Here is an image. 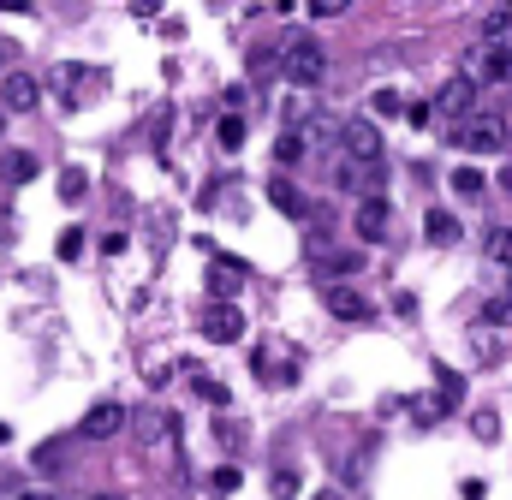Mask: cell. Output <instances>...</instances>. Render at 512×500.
<instances>
[{
	"label": "cell",
	"mask_w": 512,
	"mask_h": 500,
	"mask_svg": "<svg viewBox=\"0 0 512 500\" xmlns=\"http://www.w3.org/2000/svg\"><path fill=\"white\" fill-rule=\"evenodd\" d=\"M280 78L298 84V90H316V84L328 78V54H322V42H310V36L286 42V54H280Z\"/></svg>",
	"instance_id": "6da1fadb"
},
{
	"label": "cell",
	"mask_w": 512,
	"mask_h": 500,
	"mask_svg": "<svg viewBox=\"0 0 512 500\" xmlns=\"http://www.w3.org/2000/svg\"><path fill=\"white\" fill-rule=\"evenodd\" d=\"M447 143H459L465 155H501V149H507V120H501V114H471V120L453 125Z\"/></svg>",
	"instance_id": "7a4b0ae2"
},
{
	"label": "cell",
	"mask_w": 512,
	"mask_h": 500,
	"mask_svg": "<svg viewBox=\"0 0 512 500\" xmlns=\"http://www.w3.org/2000/svg\"><path fill=\"white\" fill-rule=\"evenodd\" d=\"M96 84H102L96 66H78V60H60V66H54V96H60V108H84V102L96 96Z\"/></svg>",
	"instance_id": "3957f363"
},
{
	"label": "cell",
	"mask_w": 512,
	"mask_h": 500,
	"mask_svg": "<svg viewBox=\"0 0 512 500\" xmlns=\"http://www.w3.org/2000/svg\"><path fill=\"white\" fill-rule=\"evenodd\" d=\"M203 334H209L215 346H239V340H245V316H239V304H209V310H203Z\"/></svg>",
	"instance_id": "277c9868"
},
{
	"label": "cell",
	"mask_w": 512,
	"mask_h": 500,
	"mask_svg": "<svg viewBox=\"0 0 512 500\" xmlns=\"http://www.w3.org/2000/svg\"><path fill=\"white\" fill-rule=\"evenodd\" d=\"M36 102H42V84L24 78V72H6V84H0V114H30Z\"/></svg>",
	"instance_id": "5b68a950"
},
{
	"label": "cell",
	"mask_w": 512,
	"mask_h": 500,
	"mask_svg": "<svg viewBox=\"0 0 512 500\" xmlns=\"http://www.w3.org/2000/svg\"><path fill=\"white\" fill-rule=\"evenodd\" d=\"M245 262H233V256H215L209 262V292H215V304H233L239 298V286H245Z\"/></svg>",
	"instance_id": "8992f818"
},
{
	"label": "cell",
	"mask_w": 512,
	"mask_h": 500,
	"mask_svg": "<svg viewBox=\"0 0 512 500\" xmlns=\"http://www.w3.org/2000/svg\"><path fill=\"white\" fill-rule=\"evenodd\" d=\"M340 137H346V161H376L382 167V131L370 120H352Z\"/></svg>",
	"instance_id": "52a82bcc"
},
{
	"label": "cell",
	"mask_w": 512,
	"mask_h": 500,
	"mask_svg": "<svg viewBox=\"0 0 512 500\" xmlns=\"http://www.w3.org/2000/svg\"><path fill=\"white\" fill-rule=\"evenodd\" d=\"M471 84H501V78H512V54L507 48H483L477 42V54H471V72H465Z\"/></svg>",
	"instance_id": "ba28073f"
},
{
	"label": "cell",
	"mask_w": 512,
	"mask_h": 500,
	"mask_svg": "<svg viewBox=\"0 0 512 500\" xmlns=\"http://www.w3.org/2000/svg\"><path fill=\"white\" fill-rule=\"evenodd\" d=\"M328 316H340V322H370L376 304H370L358 286H328Z\"/></svg>",
	"instance_id": "9c48e42d"
},
{
	"label": "cell",
	"mask_w": 512,
	"mask_h": 500,
	"mask_svg": "<svg viewBox=\"0 0 512 500\" xmlns=\"http://www.w3.org/2000/svg\"><path fill=\"white\" fill-rule=\"evenodd\" d=\"M471 96H477V84H471V78H453V84H441V96H435L429 108L459 125V120H471Z\"/></svg>",
	"instance_id": "30bf717a"
},
{
	"label": "cell",
	"mask_w": 512,
	"mask_h": 500,
	"mask_svg": "<svg viewBox=\"0 0 512 500\" xmlns=\"http://www.w3.org/2000/svg\"><path fill=\"white\" fill-rule=\"evenodd\" d=\"M120 429H126V405H120V399L90 405V417H84V435H90V441H108V435H120Z\"/></svg>",
	"instance_id": "8fae6325"
},
{
	"label": "cell",
	"mask_w": 512,
	"mask_h": 500,
	"mask_svg": "<svg viewBox=\"0 0 512 500\" xmlns=\"http://www.w3.org/2000/svg\"><path fill=\"white\" fill-rule=\"evenodd\" d=\"M340 185L358 191V197H370V191L382 185V167H376V161H340Z\"/></svg>",
	"instance_id": "7c38bea8"
},
{
	"label": "cell",
	"mask_w": 512,
	"mask_h": 500,
	"mask_svg": "<svg viewBox=\"0 0 512 500\" xmlns=\"http://www.w3.org/2000/svg\"><path fill=\"white\" fill-rule=\"evenodd\" d=\"M483 48H507L512 54V6H489L483 12Z\"/></svg>",
	"instance_id": "4fadbf2b"
},
{
	"label": "cell",
	"mask_w": 512,
	"mask_h": 500,
	"mask_svg": "<svg viewBox=\"0 0 512 500\" xmlns=\"http://www.w3.org/2000/svg\"><path fill=\"white\" fill-rule=\"evenodd\" d=\"M382 233H387V203H382V197H364V203H358V239H364V245H376Z\"/></svg>",
	"instance_id": "5bb4252c"
},
{
	"label": "cell",
	"mask_w": 512,
	"mask_h": 500,
	"mask_svg": "<svg viewBox=\"0 0 512 500\" xmlns=\"http://www.w3.org/2000/svg\"><path fill=\"white\" fill-rule=\"evenodd\" d=\"M268 203L280 209V215H292V221H310V203L298 197V185H286L280 173H274V185H268Z\"/></svg>",
	"instance_id": "9a60e30c"
},
{
	"label": "cell",
	"mask_w": 512,
	"mask_h": 500,
	"mask_svg": "<svg viewBox=\"0 0 512 500\" xmlns=\"http://www.w3.org/2000/svg\"><path fill=\"white\" fill-rule=\"evenodd\" d=\"M173 435H179L173 417H143V447L149 453H173Z\"/></svg>",
	"instance_id": "2e32d148"
},
{
	"label": "cell",
	"mask_w": 512,
	"mask_h": 500,
	"mask_svg": "<svg viewBox=\"0 0 512 500\" xmlns=\"http://www.w3.org/2000/svg\"><path fill=\"white\" fill-rule=\"evenodd\" d=\"M191 375V387H197V399H209V405H227L233 393H227V381H215L209 370H185Z\"/></svg>",
	"instance_id": "e0dca14e"
},
{
	"label": "cell",
	"mask_w": 512,
	"mask_h": 500,
	"mask_svg": "<svg viewBox=\"0 0 512 500\" xmlns=\"http://www.w3.org/2000/svg\"><path fill=\"white\" fill-rule=\"evenodd\" d=\"M489 262L512 274V227H489Z\"/></svg>",
	"instance_id": "ac0fdd59"
},
{
	"label": "cell",
	"mask_w": 512,
	"mask_h": 500,
	"mask_svg": "<svg viewBox=\"0 0 512 500\" xmlns=\"http://www.w3.org/2000/svg\"><path fill=\"white\" fill-rule=\"evenodd\" d=\"M447 185H453V197H471V203H477V197H483V185H489V179H483V173H477V167H459V173H453V179H447Z\"/></svg>",
	"instance_id": "d6986e66"
},
{
	"label": "cell",
	"mask_w": 512,
	"mask_h": 500,
	"mask_svg": "<svg viewBox=\"0 0 512 500\" xmlns=\"http://www.w3.org/2000/svg\"><path fill=\"white\" fill-rule=\"evenodd\" d=\"M429 239H435V245H459V221H453L447 209H435V215H429Z\"/></svg>",
	"instance_id": "ffe728a7"
},
{
	"label": "cell",
	"mask_w": 512,
	"mask_h": 500,
	"mask_svg": "<svg viewBox=\"0 0 512 500\" xmlns=\"http://www.w3.org/2000/svg\"><path fill=\"white\" fill-rule=\"evenodd\" d=\"M304 155V137L298 131H286V137H274V167H292Z\"/></svg>",
	"instance_id": "44dd1931"
},
{
	"label": "cell",
	"mask_w": 512,
	"mask_h": 500,
	"mask_svg": "<svg viewBox=\"0 0 512 500\" xmlns=\"http://www.w3.org/2000/svg\"><path fill=\"white\" fill-rule=\"evenodd\" d=\"M0 173H6L12 185H24V179H36V155H24V149H18V155H6V167H0Z\"/></svg>",
	"instance_id": "7402d4cb"
},
{
	"label": "cell",
	"mask_w": 512,
	"mask_h": 500,
	"mask_svg": "<svg viewBox=\"0 0 512 500\" xmlns=\"http://www.w3.org/2000/svg\"><path fill=\"white\" fill-rule=\"evenodd\" d=\"M84 191H90V173H84V167H66V173H60V197H66V203H78Z\"/></svg>",
	"instance_id": "603a6c76"
},
{
	"label": "cell",
	"mask_w": 512,
	"mask_h": 500,
	"mask_svg": "<svg viewBox=\"0 0 512 500\" xmlns=\"http://www.w3.org/2000/svg\"><path fill=\"white\" fill-rule=\"evenodd\" d=\"M215 143H221V149H239V143H245V120H239V114H227V120L215 125Z\"/></svg>",
	"instance_id": "cb8c5ba5"
},
{
	"label": "cell",
	"mask_w": 512,
	"mask_h": 500,
	"mask_svg": "<svg viewBox=\"0 0 512 500\" xmlns=\"http://www.w3.org/2000/svg\"><path fill=\"white\" fill-rule=\"evenodd\" d=\"M54 250H60V262H78V256H84V227H66Z\"/></svg>",
	"instance_id": "d4e9b609"
},
{
	"label": "cell",
	"mask_w": 512,
	"mask_h": 500,
	"mask_svg": "<svg viewBox=\"0 0 512 500\" xmlns=\"http://www.w3.org/2000/svg\"><path fill=\"white\" fill-rule=\"evenodd\" d=\"M268 489H274V500H292V495H298V471H274V483H268Z\"/></svg>",
	"instance_id": "484cf974"
},
{
	"label": "cell",
	"mask_w": 512,
	"mask_h": 500,
	"mask_svg": "<svg viewBox=\"0 0 512 500\" xmlns=\"http://www.w3.org/2000/svg\"><path fill=\"white\" fill-rule=\"evenodd\" d=\"M471 423H477V441H489V447H495V441H501V423H495V417H489V411H477V417H471Z\"/></svg>",
	"instance_id": "4316f807"
},
{
	"label": "cell",
	"mask_w": 512,
	"mask_h": 500,
	"mask_svg": "<svg viewBox=\"0 0 512 500\" xmlns=\"http://www.w3.org/2000/svg\"><path fill=\"white\" fill-rule=\"evenodd\" d=\"M399 114V96L393 90H376V120H393Z\"/></svg>",
	"instance_id": "83f0119b"
},
{
	"label": "cell",
	"mask_w": 512,
	"mask_h": 500,
	"mask_svg": "<svg viewBox=\"0 0 512 500\" xmlns=\"http://www.w3.org/2000/svg\"><path fill=\"white\" fill-rule=\"evenodd\" d=\"M405 120H411L417 131H423V125L435 120V108H429V102H411V108H405Z\"/></svg>",
	"instance_id": "f1b7e54d"
},
{
	"label": "cell",
	"mask_w": 512,
	"mask_h": 500,
	"mask_svg": "<svg viewBox=\"0 0 512 500\" xmlns=\"http://www.w3.org/2000/svg\"><path fill=\"white\" fill-rule=\"evenodd\" d=\"M310 12H316V18H340L346 6H340V0H310Z\"/></svg>",
	"instance_id": "f546056e"
},
{
	"label": "cell",
	"mask_w": 512,
	"mask_h": 500,
	"mask_svg": "<svg viewBox=\"0 0 512 500\" xmlns=\"http://www.w3.org/2000/svg\"><path fill=\"white\" fill-rule=\"evenodd\" d=\"M6 66H12V42L0 36V72H6Z\"/></svg>",
	"instance_id": "4dcf8cb0"
},
{
	"label": "cell",
	"mask_w": 512,
	"mask_h": 500,
	"mask_svg": "<svg viewBox=\"0 0 512 500\" xmlns=\"http://www.w3.org/2000/svg\"><path fill=\"white\" fill-rule=\"evenodd\" d=\"M18 500H54V495L48 489H30V495H18Z\"/></svg>",
	"instance_id": "1f68e13d"
},
{
	"label": "cell",
	"mask_w": 512,
	"mask_h": 500,
	"mask_svg": "<svg viewBox=\"0 0 512 500\" xmlns=\"http://www.w3.org/2000/svg\"><path fill=\"white\" fill-rule=\"evenodd\" d=\"M310 500H346V495H334V489H316V495H310Z\"/></svg>",
	"instance_id": "d6a6232c"
},
{
	"label": "cell",
	"mask_w": 512,
	"mask_h": 500,
	"mask_svg": "<svg viewBox=\"0 0 512 500\" xmlns=\"http://www.w3.org/2000/svg\"><path fill=\"white\" fill-rule=\"evenodd\" d=\"M501 185H507V191H512V167H507V173H501Z\"/></svg>",
	"instance_id": "836d02e7"
},
{
	"label": "cell",
	"mask_w": 512,
	"mask_h": 500,
	"mask_svg": "<svg viewBox=\"0 0 512 500\" xmlns=\"http://www.w3.org/2000/svg\"><path fill=\"white\" fill-rule=\"evenodd\" d=\"M90 500H126V495H90Z\"/></svg>",
	"instance_id": "e575fe53"
},
{
	"label": "cell",
	"mask_w": 512,
	"mask_h": 500,
	"mask_svg": "<svg viewBox=\"0 0 512 500\" xmlns=\"http://www.w3.org/2000/svg\"><path fill=\"white\" fill-rule=\"evenodd\" d=\"M0 131H6V114H0Z\"/></svg>",
	"instance_id": "d590c367"
}]
</instances>
